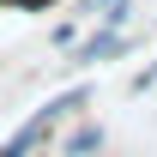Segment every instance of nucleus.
Masks as SVG:
<instances>
[{
    "instance_id": "obj_1",
    "label": "nucleus",
    "mask_w": 157,
    "mask_h": 157,
    "mask_svg": "<svg viewBox=\"0 0 157 157\" xmlns=\"http://www.w3.org/2000/svg\"><path fill=\"white\" fill-rule=\"evenodd\" d=\"M85 103H91V85H73V91H60V97H48V103H42V109H36L30 121H24V127H18L12 139H0V157H30V151L42 145V139L55 133V127H60L67 115H78Z\"/></svg>"
},
{
    "instance_id": "obj_2",
    "label": "nucleus",
    "mask_w": 157,
    "mask_h": 157,
    "mask_svg": "<svg viewBox=\"0 0 157 157\" xmlns=\"http://www.w3.org/2000/svg\"><path fill=\"white\" fill-rule=\"evenodd\" d=\"M115 55H127V30H115V24H103L85 42H73V67H103V60H115Z\"/></svg>"
},
{
    "instance_id": "obj_3",
    "label": "nucleus",
    "mask_w": 157,
    "mask_h": 157,
    "mask_svg": "<svg viewBox=\"0 0 157 157\" xmlns=\"http://www.w3.org/2000/svg\"><path fill=\"white\" fill-rule=\"evenodd\" d=\"M103 127L97 121H85V127H73V133H67V145H60V157H91V151H103Z\"/></svg>"
},
{
    "instance_id": "obj_4",
    "label": "nucleus",
    "mask_w": 157,
    "mask_h": 157,
    "mask_svg": "<svg viewBox=\"0 0 157 157\" xmlns=\"http://www.w3.org/2000/svg\"><path fill=\"white\" fill-rule=\"evenodd\" d=\"M103 24H115V30H127V18H133V0H121V6H109V12H97Z\"/></svg>"
},
{
    "instance_id": "obj_5",
    "label": "nucleus",
    "mask_w": 157,
    "mask_h": 157,
    "mask_svg": "<svg viewBox=\"0 0 157 157\" xmlns=\"http://www.w3.org/2000/svg\"><path fill=\"white\" fill-rule=\"evenodd\" d=\"M0 6H18V12H48L55 0H0Z\"/></svg>"
},
{
    "instance_id": "obj_6",
    "label": "nucleus",
    "mask_w": 157,
    "mask_h": 157,
    "mask_svg": "<svg viewBox=\"0 0 157 157\" xmlns=\"http://www.w3.org/2000/svg\"><path fill=\"white\" fill-rule=\"evenodd\" d=\"M151 85H157V60L145 67V73H133V91H151Z\"/></svg>"
},
{
    "instance_id": "obj_7",
    "label": "nucleus",
    "mask_w": 157,
    "mask_h": 157,
    "mask_svg": "<svg viewBox=\"0 0 157 157\" xmlns=\"http://www.w3.org/2000/svg\"><path fill=\"white\" fill-rule=\"evenodd\" d=\"M109 6H121V0H85V12H109Z\"/></svg>"
}]
</instances>
